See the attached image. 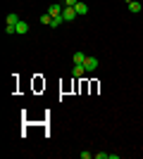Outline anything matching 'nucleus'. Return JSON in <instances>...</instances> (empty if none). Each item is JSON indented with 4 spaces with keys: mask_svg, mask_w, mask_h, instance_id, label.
Instances as JSON below:
<instances>
[{
    "mask_svg": "<svg viewBox=\"0 0 143 159\" xmlns=\"http://www.w3.org/2000/svg\"><path fill=\"white\" fill-rule=\"evenodd\" d=\"M83 74H86V66H83V64H74V69H72V76H74V79H81Z\"/></svg>",
    "mask_w": 143,
    "mask_h": 159,
    "instance_id": "0eeeda50",
    "label": "nucleus"
},
{
    "mask_svg": "<svg viewBox=\"0 0 143 159\" xmlns=\"http://www.w3.org/2000/svg\"><path fill=\"white\" fill-rule=\"evenodd\" d=\"M76 2H79V0H62V5H64V7H74Z\"/></svg>",
    "mask_w": 143,
    "mask_h": 159,
    "instance_id": "f8f14e48",
    "label": "nucleus"
},
{
    "mask_svg": "<svg viewBox=\"0 0 143 159\" xmlns=\"http://www.w3.org/2000/svg\"><path fill=\"white\" fill-rule=\"evenodd\" d=\"M19 14H17V12H10V14H7V17H5V26H17V24H19Z\"/></svg>",
    "mask_w": 143,
    "mask_h": 159,
    "instance_id": "7ed1b4c3",
    "label": "nucleus"
},
{
    "mask_svg": "<svg viewBox=\"0 0 143 159\" xmlns=\"http://www.w3.org/2000/svg\"><path fill=\"white\" fill-rule=\"evenodd\" d=\"M72 60H74V64H83V62H86V55H83L81 50H79V52H74V55H72Z\"/></svg>",
    "mask_w": 143,
    "mask_h": 159,
    "instance_id": "1a4fd4ad",
    "label": "nucleus"
},
{
    "mask_svg": "<svg viewBox=\"0 0 143 159\" xmlns=\"http://www.w3.org/2000/svg\"><path fill=\"white\" fill-rule=\"evenodd\" d=\"M62 19L64 21H74V19H79V14H76L74 7H64V10H62Z\"/></svg>",
    "mask_w": 143,
    "mask_h": 159,
    "instance_id": "f03ea898",
    "label": "nucleus"
},
{
    "mask_svg": "<svg viewBox=\"0 0 143 159\" xmlns=\"http://www.w3.org/2000/svg\"><path fill=\"white\" fill-rule=\"evenodd\" d=\"M62 21H64L62 17H55V19H53V24H50V29H57V26L62 24Z\"/></svg>",
    "mask_w": 143,
    "mask_h": 159,
    "instance_id": "9b49d317",
    "label": "nucleus"
},
{
    "mask_svg": "<svg viewBox=\"0 0 143 159\" xmlns=\"http://www.w3.org/2000/svg\"><path fill=\"white\" fill-rule=\"evenodd\" d=\"M14 31H17V36H26V33H29V24H26L24 19H21L19 24L14 26Z\"/></svg>",
    "mask_w": 143,
    "mask_h": 159,
    "instance_id": "423d86ee",
    "label": "nucleus"
},
{
    "mask_svg": "<svg viewBox=\"0 0 143 159\" xmlns=\"http://www.w3.org/2000/svg\"><path fill=\"white\" fill-rule=\"evenodd\" d=\"M129 10H131V12H134V14H138V12H141V10H143V5H141V2H138V0H131V2H129Z\"/></svg>",
    "mask_w": 143,
    "mask_h": 159,
    "instance_id": "6e6552de",
    "label": "nucleus"
},
{
    "mask_svg": "<svg viewBox=\"0 0 143 159\" xmlns=\"http://www.w3.org/2000/svg\"><path fill=\"white\" fill-rule=\"evenodd\" d=\"M62 10H64V5H60V2H53V5H48V14L50 17H62Z\"/></svg>",
    "mask_w": 143,
    "mask_h": 159,
    "instance_id": "f257e3e1",
    "label": "nucleus"
},
{
    "mask_svg": "<svg viewBox=\"0 0 143 159\" xmlns=\"http://www.w3.org/2000/svg\"><path fill=\"white\" fill-rule=\"evenodd\" d=\"M74 10H76V14H79V17H86V14L91 12V10H88V5H86V2H81V0H79V2L74 5Z\"/></svg>",
    "mask_w": 143,
    "mask_h": 159,
    "instance_id": "20e7f679",
    "label": "nucleus"
},
{
    "mask_svg": "<svg viewBox=\"0 0 143 159\" xmlns=\"http://www.w3.org/2000/svg\"><path fill=\"white\" fill-rule=\"evenodd\" d=\"M41 24H45V26H50V24H53V17H50V14H48V12H43V14H41Z\"/></svg>",
    "mask_w": 143,
    "mask_h": 159,
    "instance_id": "9d476101",
    "label": "nucleus"
},
{
    "mask_svg": "<svg viewBox=\"0 0 143 159\" xmlns=\"http://www.w3.org/2000/svg\"><path fill=\"white\" fill-rule=\"evenodd\" d=\"M83 66H86V74H88V71H95V69H98V60H95V57H86Z\"/></svg>",
    "mask_w": 143,
    "mask_h": 159,
    "instance_id": "39448f33",
    "label": "nucleus"
},
{
    "mask_svg": "<svg viewBox=\"0 0 143 159\" xmlns=\"http://www.w3.org/2000/svg\"><path fill=\"white\" fill-rule=\"evenodd\" d=\"M5 33H7V36H14L17 31H14V26H5Z\"/></svg>",
    "mask_w": 143,
    "mask_h": 159,
    "instance_id": "ddd939ff",
    "label": "nucleus"
}]
</instances>
